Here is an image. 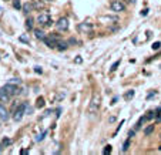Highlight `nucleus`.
<instances>
[{
	"label": "nucleus",
	"mask_w": 161,
	"mask_h": 155,
	"mask_svg": "<svg viewBox=\"0 0 161 155\" xmlns=\"http://www.w3.org/2000/svg\"><path fill=\"white\" fill-rule=\"evenodd\" d=\"M26 105H27V103H21L14 110V112H13V120L16 121V123H19V121H21V118H23V115L26 114Z\"/></svg>",
	"instance_id": "obj_1"
},
{
	"label": "nucleus",
	"mask_w": 161,
	"mask_h": 155,
	"mask_svg": "<svg viewBox=\"0 0 161 155\" xmlns=\"http://www.w3.org/2000/svg\"><path fill=\"white\" fill-rule=\"evenodd\" d=\"M110 9L114 13H121V12H126V4L123 3L121 0H113L110 3Z\"/></svg>",
	"instance_id": "obj_2"
},
{
	"label": "nucleus",
	"mask_w": 161,
	"mask_h": 155,
	"mask_svg": "<svg viewBox=\"0 0 161 155\" xmlns=\"http://www.w3.org/2000/svg\"><path fill=\"white\" fill-rule=\"evenodd\" d=\"M37 23H39L40 26H43V27H46V26H50L53 21H52V17H50V14L49 13H41V14H39L37 16Z\"/></svg>",
	"instance_id": "obj_3"
},
{
	"label": "nucleus",
	"mask_w": 161,
	"mask_h": 155,
	"mask_svg": "<svg viewBox=\"0 0 161 155\" xmlns=\"http://www.w3.org/2000/svg\"><path fill=\"white\" fill-rule=\"evenodd\" d=\"M98 107H100V95H98V94H94V95H93V98H91L90 107H89V112H90V114H94V112H97Z\"/></svg>",
	"instance_id": "obj_4"
},
{
	"label": "nucleus",
	"mask_w": 161,
	"mask_h": 155,
	"mask_svg": "<svg viewBox=\"0 0 161 155\" xmlns=\"http://www.w3.org/2000/svg\"><path fill=\"white\" fill-rule=\"evenodd\" d=\"M56 27H57L58 32H66L69 29V20H67V17H60L57 20V23H56Z\"/></svg>",
	"instance_id": "obj_5"
},
{
	"label": "nucleus",
	"mask_w": 161,
	"mask_h": 155,
	"mask_svg": "<svg viewBox=\"0 0 161 155\" xmlns=\"http://www.w3.org/2000/svg\"><path fill=\"white\" fill-rule=\"evenodd\" d=\"M4 88H6V91L13 97V95H19L20 94V88H19V85H13V84H9L7 83L6 85H3Z\"/></svg>",
	"instance_id": "obj_6"
},
{
	"label": "nucleus",
	"mask_w": 161,
	"mask_h": 155,
	"mask_svg": "<svg viewBox=\"0 0 161 155\" xmlns=\"http://www.w3.org/2000/svg\"><path fill=\"white\" fill-rule=\"evenodd\" d=\"M10 118V114H9V110L6 108V105L3 103H0V120L1 121H7Z\"/></svg>",
	"instance_id": "obj_7"
},
{
	"label": "nucleus",
	"mask_w": 161,
	"mask_h": 155,
	"mask_svg": "<svg viewBox=\"0 0 161 155\" xmlns=\"http://www.w3.org/2000/svg\"><path fill=\"white\" fill-rule=\"evenodd\" d=\"M10 97H12V95L6 91V88L1 87V88H0V103H9V101H10Z\"/></svg>",
	"instance_id": "obj_8"
},
{
	"label": "nucleus",
	"mask_w": 161,
	"mask_h": 155,
	"mask_svg": "<svg viewBox=\"0 0 161 155\" xmlns=\"http://www.w3.org/2000/svg\"><path fill=\"white\" fill-rule=\"evenodd\" d=\"M78 30L90 34V33H93V26H91L90 23H80V24H78Z\"/></svg>",
	"instance_id": "obj_9"
},
{
	"label": "nucleus",
	"mask_w": 161,
	"mask_h": 155,
	"mask_svg": "<svg viewBox=\"0 0 161 155\" xmlns=\"http://www.w3.org/2000/svg\"><path fill=\"white\" fill-rule=\"evenodd\" d=\"M56 48H57L58 51H64V50H67V48H69V41H66V40H63V39L58 40Z\"/></svg>",
	"instance_id": "obj_10"
},
{
	"label": "nucleus",
	"mask_w": 161,
	"mask_h": 155,
	"mask_svg": "<svg viewBox=\"0 0 161 155\" xmlns=\"http://www.w3.org/2000/svg\"><path fill=\"white\" fill-rule=\"evenodd\" d=\"M33 33H34V37H36L37 40H41V41H43V40L47 37V36H46V33L43 32L41 29H34V30H33Z\"/></svg>",
	"instance_id": "obj_11"
},
{
	"label": "nucleus",
	"mask_w": 161,
	"mask_h": 155,
	"mask_svg": "<svg viewBox=\"0 0 161 155\" xmlns=\"http://www.w3.org/2000/svg\"><path fill=\"white\" fill-rule=\"evenodd\" d=\"M43 43H44L49 48H56V47H57V43H56L54 40H52L50 37H46V39L43 40Z\"/></svg>",
	"instance_id": "obj_12"
},
{
	"label": "nucleus",
	"mask_w": 161,
	"mask_h": 155,
	"mask_svg": "<svg viewBox=\"0 0 161 155\" xmlns=\"http://www.w3.org/2000/svg\"><path fill=\"white\" fill-rule=\"evenodd\" d=\"M33 9H34V7H33L32 3H24V4H23V7H21V10H23V13H24V14H29L33 10Z\"/></svg>",
	"instance_id": "obj_13"
},
{
	"label": "nucleus",
	"mask_w": 161,
	"mask_h": 155,
	"mask_svg": "<svg viewBox=\"0 0 161 155\" xmlns=\"http://www.w3.org/2000/svg\"><path fill=\"white\" fill-rule=\"evenodd\" d=\"M44 105H46L44 98H43V97L37 98V101H36V107H37V108H44Z\"/></svg>",
	"instance_id": "obj_14"
},
{
	"label": "nucleus",
	"mask_w": 161,
	"mask_h": 155,
	"mask_svg": "<svg viewBox=\"0 0 161 155\" xmlns=\"http://www.w3.org/2000/svg\"><path fill=\"white\" fill-rule=\"evenodd\" d=\"M24 26H26V29L29 30V32L34 30V29H33V19H32V17H29V19L26 20V24H24Z\"/></svg>",
	"instance_id": "obj_15"
},
{
	"label": "nucleus",
	"mask_w": 161,
	"mask_h": 155,
	"mask_svg": "<svg viewBox=\"0 0 161 155\" xmlns=\"http://www.w3.org/2000/svg\"><path fill=\"white\" fill-rule=\"evenodd\" d=\"M134 94H135V91H134V90H129V91H127V93H126V95H124L126 101H130L131 98L134 97Z\"/></svg>",
	"instance_id": "obj_16"
},
{
	"label": "nucleus",
	"mask_w": 161,
	"mask_h": 155,
	"mask_svg": "<svg viewBox=\"0 0 161 155\" xmlns=\"http://www.w3.org/2000/svg\"><path fill=\"white\" fill-rule=\"evenodd\" d=\"M145 121H148V120H147V117H145V115L141 117V118L138 120V123H137V125H135V129H140V128H141V125H143L144 123H145Z\"/></svg>",
	"instance_id": "obj_17"
},
{
	"label": "nucleus",
	"mask_w": 161,
	"mask_h": 155,
	"mask_svg": "<svg viewBox=\"0 0 161 155\" xmlns=\"http://www.w3.org/2000/svg\"><path fill=\"white\" fill-rule=\"evenodd\" d=\"M46 135H47V131H46V129H44V131H43L41 134H39V135H37V137H36V138H34V141H36V142L43 141V140H44V137H46Z\"/></svg>",
	"instance_id": "obj_18"
},
{
	"label": "nucleus",
	"mask_w": 161,
	"mask_h": 155,
	"mask_svg": "<svg viewBox=\"0 0 161 155\" xmlns=\"http://www.w3.org/2000/svg\"><path fill=\"white\" fill-rule=\"evenodd\" d=\"M9 84H13V85H20L21 84V80H20V78H10V80H9Z\"/></svg>",
	"instance_id": "obj_19"
},
{
	"label": "nucleus",
	"mask_w": 161,
	"mask_h": 155,
	"mask_svg": "<svg viewBox=\"0 0 161 155\" xmlns=\"http://www.w3.org/2000/svg\"><path fill=\"white\" fill-rule=\"evenodd\" d=\"M49 37H50L52 40H54L56 43H57L58 40H61V36H60V34H57V33H52V34H49Z\"/></svg>",
	"instance_id": "obj_20"
},
{
	"label": "nucleus",
	"mask_w": 161,
	"mask_h": 155,
	"mask_svg": "<svg viewBox=\"0 0 161 155\" xmlns=\"http://www.w3.org/2000/svg\"><path fill=\"white\" fill-rule=\"evenodd\" d=\"M19 41H21V43H26V44L30 43V40H29V37H27L26 34H21V36H19Z\"/></svg>",
	"instance_id": "obj_21"
},
{
	"label": "nucleus",
	"mask_w": 161,
	"mask_h": 155,
	"mask_svg": "<svg viewBox=\"0 0 161 155\" xmlns=\"http://www.w3.org/2000/svg\"><path fill=\"white\" fill-rule=\"evenodd\" d=\"M13 7L16 9V10H20V9L23 7V4H21L20 0H13Z\"/></svg>",
	"instance_id": "obj_22"
},
{
	"label": "nucleus",
	"mask_w": 161,
	"mask_h": 155,
	"mask_svg": "<svg viewBox=\"0 0 161 155\" xmlns=\"http://www.w3.org/2000/svg\"><path fill=\"white\" fill-rule=\"evenodd\" d=\"M153 131H154V125H148L147 128L144 129V134H145V135H150Z\"/></svg>",
	"instance_id": "obj_23"
},
{
	"label": "nucleus",
	"mask_w": 161,
	"mask_h": 155,
	"mask_svg": "<svg viewBox=\"0 0 161 155\" xmlns=\"http://www.w3.org/2000/svg\"><path fill=\"white\" fill-rule=\"evenodd\" d=\"M33 7H34V9H37V10H40V9H43V7H44V4H43L41 1H34V3H33Z\"/></svg>",
	"instance_id": "obj_24"
},
{
	"label": "nucleus",
	"mask_w": 161,
	"mask_h": 155,
	"mask_svg": "<svg viewBox=\"0 0 161 155\" xmlns=\"http://www.w3.org/2000/svg\"><path fill=\"white\" fill-rule=\"evenodd\" d=\"M12 140L10 138H3V141H1V144H3V147H9V145H12Z\"/></svg>",
	"instance_id": "obj_25"
},
{
	"label": "nucleus",
	"mask_w": 161,
	"mask_h": 155,
	"mask_svg": "<svg viewBox=\"0 0 161 155\" xmlns=\"http://www.w3.org/2000/svg\"><path fill=\"white\" fill-rule=\"evenodd\" d=\"M130 140H131V138L129 137V140H127V141L123 144V152H126V151L129 149V147H130Z\"/></svg>",
	"instance_id": "obj_26"
},
{
	"label": "nucleus",
	"mask_w": 161,
	"mask_h": 155,
	"mask_svg": "<svg viewBox=\"0 0 161 155\" xmlns=\"http://www.w3.org/2000/svg\"><path fill=\"white\" fill-rule=\"evenodd\" d=\"M67 41H69V46H76V44H78V40L74 39V37H70V39L67 40Z\"/></svg>",
	"instance_id": "obj_27"
},
{
	"label": "nucleus",
	"mask_w": 161,
	"mask_h": 155,
	"mask_svg": "<svg viewBox=\"0 0 161 155\" xmlns=\"http://www.w3.org/2000/svg\"><path fill=\"white\" fill-rule=\"evenodd\" d=\"M120 63H121V60H117L116 63H114V64L111 65V68H110V71H111V73H113V71H116V70H117V67L120 65Z\"/></svg>",
	"instance_id": "obj_28"
},
{
	"label": "nucleus",
	"mask_w": 161,
	"mask_h": 155,
	"mask_svg": "<svg viewBox=\"0 0 161 155\" xmlns=\"http://www.w3.org/2000/svg\"><path fill=\"white\" fill-rule=\"evenodd\" d=\"M111 148H113L111 145H106V147H104V149H103V154H104V155L111 154Z\"/></svg>",
	"instance_id": "obj_29"
},
{
	"label": "nucleus",
	"mask_w": 161,
	"mask_h": 155,
	"mask_svg": "<svg viewBox=\"0 0 161 155\" xmlns=\"http://www.w3.org/2000/svg\"><path fill=\"white\" fill-rule=\"evenodd\" d=\"M155 115H157V114H155V111H150V112H148V114H147L145 117H147V120L150 121V120H153V118H155Z\"/></svg>",
	"instance_id": "obj_30"
},
{
	"label": "nucleus",
	"mask_w": 161,
	"mask_h": 155,
	"mask_svg": "<svg viewBox=\"0 0 161 155\" xmlns=\"http://www.w3.org/2000/svg\"><path fill=\"white\" fill-rule=\"evenodd\" d=\"M151 47H153V50H160V48H161V43H160V41H155Z\"/></svg>",
	"instance_id": "obj_31"
},
{
	"label": "nucleus",
	"mask_w": 161,
	"mask_h": 155,
	"mask_svg": "<svg viewBox=\"0 0 161 155\" xmlns=\"http://www.w3.org/2000/svg\"><path fill=\"white\" fill-rule=\"evenodd\" d=\"M34 73H37V74H41V73H43V68H41L40 65H34Z\"/></svg>",
	"instance_id": "obj_32"
},
{
	"label": "nucleus",
	"mask_w": 161,
	"mask_h": 155,
	"mask_svg": "<svg viewBox=\"0 0 161 155\" xmlns=\"http://www.w3.org/2000/svg\"><path fill=\"white\" fill-rule=\"evenodd\" d=\"M32 112H33V108H32V107H29V103H27V105H26V114H27V115H30Z\"/></svg>",
	"instance_id": "obj_33"
},
{
	"label": "nucleus",
	"mask_w": 161,
	"mask_h": 155,
	"mask_svg": "<svg viewBox=\"0 0 161 155\" xmlns=\"http://www.w3.org/2000/svg\"><path fill=\"white\" fill-rule=\"evenodd\" d=\"M74 61H76V64H81V63H83V58H81V56H77Z\"/></svg>",
	"instance_id": "obj_34"
},
{
	"label": "nucleus",
	"mask_w": 161,
	"mask_h": 155,
	"mask_svg": "<svg viewBox=\"0 0 161 155\" xmlns=\"http://www.w3.org/2000/svg\"><path fill=\"white\" fill-rule=\"evenodd\" d=\"M134 135H135V131H134V129H130V131H129V137H130V138H133Z\"/></svg>",
	"instance_id": "obj_35"
},
{
	"label": "nucleus",
	"mask_w": 161,
	"mask_h": 155,
	"mask_svg": "<svg viewBox=\"0 0 161 155\" xmlns=\"http://www.w3.org/2000/svg\"><path fill=\"white\" fill-rule=\"evenodd\" d=\"M148 12H150L148 9H144V10H143V12H141V16H147V14H148Z\"/></svg>",
	"instance_id": "obj_36"
},
{
	"label": "nucleus",
	"mask_w": 161,
	"mask_h": 155,
	"mask_svg": "<svg viewBox=\"0 0 161 155\" xmlns=\"http://www.w3.org/2000/svg\"><path fill=\"white\" fill-rule=\"evenodd\" d=\"M114 121H116V117H110V118H109V123L110 124H113Z\"/></svg>",
	"instance_id": "obj_37"
},
{
	"label": "nucleus",
	"mask_w": 161,
	"mask_h": 155,
	"mask_svg": "<svg viewBox=\"0 0 161 155\" xmlns=\"http://www.w3.org/2000/svg\"><path fill=\"white\" fill-rule=\"evenodd\" d=\"M155 120H157L158 123H161V112H160V114H157V115H155Z\"/></svg>",
	"instance_id": "obj_38"
},
{
	"label": "nucleus",
	"mask_w": 161,
	"mask_h": 155,
	"mask_svg": "<svg viewBox=\"0 0 161 155\" xmlns=\"http://www.w3.org/2000/svg\"><path fill=\"white\" fill-rule=\"evenodd\" d=\"M53 112V110H46V112H44V117H47V115H50Z\"/></svg>",
	"instance_id": "obj_39"
},
{
	"label": "nucleus",
	"mask_w": 161,
	"mask_h": 155,
	"mask_svg": "<svg viewBox=\"0 0 161 155\" xmlns=\"http://www.w3.org/2000/svg\"><path fill=\"white\" fill-rule=\"evenodd\" d=\"M56 112H57L56 115H57V117H60V112H61V108H57V110H56Z\"/></svg>",
	"instance_id": "obj_40"
},
{
	"label": "nucleus",
	"mask_w": 161,
	"mask_h": 155,
	"mask_svg": "<svg viewBox=\"0 0 161 155\" xmlns=\"http://www.w3.org/2000/svg\"><path fill=\"white\" fill-rule=\"evenodd\" d=\"M154 95H155V91H154V93H151V94H148V97H147V98H153Z\"/></svg>",
	"instance_id": "obj_41"
},
{
	"label": "nucleus",
	"mask_w": 161,
	"mask_h": 155,
	"mask_svg": "<svg viewBox=\"0 0 161 155\" xmlns=\"http://www.w3.org/2000/svg\"><path fill=\"white\" fill-rule=\"evenodd\" d=\"M117 100H118V97H114V98H113V101H111V104H116Z\"/></svg>",
	"instance_id": "obj_42"
},
{
	"label": "nucleus",
	"mask_w": 161,
	"mask_h": 155,
	"mask_svg": "<svg viewBox=\"0 0 161 155\" xmlns=\"http://www.w3.org/2000/svg\"><path fill=\"white\" fill-rule=\"evenodd\" d=\"M1 151H3V144L0 145V154H1Z\"/></svg>",
	"instance_id": "obj_43"
},
{
	"label": "nucleus",
	"mask_w": 161,
	"mask_h": 155,
	"mask_svg": "<svg viewBox=\"0 0 161 155\" xmlns=\"http://www.w3.org/2000/svg\"><path fill=\"white\" fill-rule=\"evenodd\" d=\"M135 1H137V0H130V3H133V4H134Z\"/></svg>",
	"instance_id": "obj_44"
},
{
	"label": "nucleus",
	"mask_w": 161,
	"mask_h": 155,
	"mask_svg": "<svg viewBox=\"0 0 161 155\" xmlns=\"http://www.w3.org/2000/svg\"><path fill=\"white\" fill-rule=\"evenodd\" d=\"M44 1H53V0H44Z\"/></svg>",
	"instance_id": "obj_45"
},
{
	"label": "nucleus",
	"mask_w": 161,
	"mask_h": 155,
	"mask_svg": "<svg viewBox=\"0 0 161 155\" xmlns=\"http://www.w3.org/2000/svg\"><path fill=\"white\" fill-rule=\"evenodd\" d=\"M158 149H160V151H161V145H160V148H158Z\"/></svg>",
	"instance_id": "obj_46"
}]
</instances>
